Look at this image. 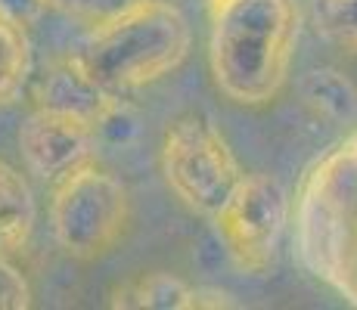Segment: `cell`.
I'll return each mask as SVG.
<instances>
[{
  "label": "cell",
  "instance_id": "1",
  "mask_svg": "<svg viewBox=\"0 0 357 310\" xmlns=\"http://www.w3.org/2000/svg\"><path fill=\"white\" fill-rule=\"evenodd\" d=\"M208 68L236 106H267L289 81L301 31L298 0H205Z\"/></svg>",
  "mask_w": 357,
  "mask_h": 310
},
{
  "label": "cell",
  "instance_id": "2",
  "mask_svg": "<svg viewBox=\"0 0 357 310\" xmlns=\"http://www.w3.org/2000/svg\"><path fill=\"white\" fill-rule=\"evenodd\" d=\"M292 217L305 270L357 307V130L307 168Z\"/></svg>",
  "mask_w": 357,
  "mask_h": 310
},
{
  "label": "cell",
  "instance_id": "3",
  "mask_svg": "<svg viewBox=\"0 0 357 310\" xmlns=\"http://www.w3.org/2000/svg\"><path fill=\"white\" fill-rule=\"evenodd\" d=\"M193 31L171 0H128L97 19L78 56L112 93L140 91L174 75L187 62Z\"/></svg>",
  "mask_w": 357,
  "mask_h": 310
},
{
  "label": "cell",
  "instance_id": "4",
  "mask_svg": "<svg viewBox=\"0 0 357 310\" xmlns=\"http://www.w3.org/2000/svg\"><path fill=\"white\" fill-rule=\"evenodd\" d=\"M130 224L128 186L97 162L53 183L50 230L75 261H100L121 242Z\"/></svg>",
  "mask_w": 357,
  "mask_h": 310
},
{
  "label": "cell",
  "instance_id": "5",
  "mask_svg": "<svg viewBox=\"0 0 357 310\" xmlns=\"http://www.w3.org/2000/svg\"><path fill=\"white\" fill-rule=\"evenodd\" d=\"M162 177L174 199L199 217H215L245 174L227 137L208 115L187 112L168 124L159 149Z\"/></svg>",
  "mask_w": 357,
  "mask_h": 310
},
{
  "label": "cell",
  "instance_id": "6",
  "mask_svg": "<svg viewBox=\"0 0 357 310\" xmlns=\"http://www.w3.org/2000/svg\"><path fill=\"white\" fill-rule=\"evenodd\" d=\"M292 217V199L273 174H243L227 202L215 211L211 224L236 270L264 277L273 267Z\"/></svg>",
  "mask_w": 357,
  "mask_h": 310
},
{
  "label": "cell",
  "instance_id": "7",
  "mask_svg": "<svg viewBox=\"0 0 357 310\" xmlns=\"http://www.w3.org/2000/svg\"><path fill=\"white\" fill-rule=\"evenodd\" d=\"M19 153L29 174L53 186L72 171L97 162V127L72 115L34 109L19 127Z\"/></svg>",
  "mask_w": 357,
  "mask_h": 310
},
{
  "label": "cell",
  "instance_id": "8",
  "mask_svg": "<svg viewBox=\"0 0 357 310\" xmlns=\"http://www.w3.org/2000/svg\"><path fill=\"white\" fill-rule=\"evenodd\" d=\"M115 106H119V96L93 78L78 53L53 59L38 78V84H34V109L72 115V118H81L93 124V127Z\"/></svg>",
  "mask_w": 357,
  "mask_h": 310
},
{
  "label": "cell",
  "instance_id": "9",
  "mask_svg": "<svg viewBox=\"0 0 357 310\" xmlns=\"http://www.w3.org/2000/svg\"><path fill=\"white\" fill-rule=\"evenodd\" d=\"M38 226L34 189L19 168L0 158V258H16L31 245Z\"/></svg>",
  "mask_w": 357,
  "mask_h": 310
},
{
  "label": "cell",
  "instance_id": "10",
  "mask_svg": "<svg viewBox=\"0 0 357 310\" xmlns=\"http://www.w3.org/2000/svg\"><path fill=\"white\" fill-rule=\"evenodd\" d=\"M190 292L193 286L181 277L153 270L119 282L109 295V304L121 310H190Z\"/></svg>",
  "mask_w": 357,
  "mask_h": 310
},
{
  "label": "cell",
  "instance_id": "11",
  "mask_svg": "<svg viewBox=\"0 0 357 310\" xmlns=\"http://www.w3.org/2000/svg\"><path fill=\"white\" fill-rule=\"evenodd\" d=\"M298 96L314 115L333 124L357 118V87L339 68H311L298 78Z\"/></svg>",
  "mask_w": 357,
  "mask_h": 310
},
{
  "label": "cell",
  "instance_id": "12",
  "mask_svg": "<svg viewBox=\"0 0 357 310\" xmlns=\"http://www.w3.org/2000/svg\"><path fill=\"white\" fill-rule=\"evenodd\" d=\"M31 72V44L25 25L0 13V102H13L22 93Z\"/></svg>",
  "mask_w": 357,
  "mask_h": 310
},
{
  "label": "cell",
  "instance_id": "13",
  "mask_svg": "<svg viewBox=\"0 0 357 310\" xmlns=\"http://www.w3.org/2000/svg\"><path fill=\"white\" fill-rule=\"evenodd\" d=\"M311 16L320 38L345 53H357V0H314Z\"/></svg>",
  "mask_w": 357,
  "mask_h": 310
},
{
  "label": "cell",
  "instance_id": "14",
  "mask_svg": "<svg viewBox=\"0 0 357 310\" xmlns=\"http://www.w3.org/2000/svg\"><path fill=\"white\" fill-rule=\"evenodd\" d=\"M31 307V286L29 279L13 267L10 258H0V310H29Z\"/></svg>",
  "mask_w": 357,
  "mask_h": 310
},
{
  "label": "cell",
  "instance_id": "15",
  "mask_svg": "<svg viewBox=\"0 0 357 310\" xmlns=\"http://www.w3.org/2000/svg\"><path fill=\"white\" fill-rule=\"evenodd\" d=\"M47 3H50V10H59V13H66V16L93 25L97 19L115 13L119 6H125L128 0H47Z\"/></svg>",
  "mask_w": 357,
  "mask_h": 310
},
{
  "label": "cell",
  "instance_id": "16",
  "mask_svg": "<svg viewBox=\"0 0 357 310\" xmlns=\"http://www.w3.org/2000/svg\"><path fill=\"white\" fill-rule=\"evenodd\" d=\"M47 10H50L47 0H0V13H3L6 19H13V22L25 25V29H29L31 22H38Z\"/></svg>",
  "mask_w": 357,
  "mask_h": 310
},
{
  "label": "cell",
  "instance_id": "17",
  "mask_svg": "<svg viewBox=\"0 0 357 310\" xmlns=\"http://www.w3.org/2000/svg\"><path fill=\"white\" fill-rule=\"evenodd\" d=\"M221 310V307H236V301L221 288H193L190 292V310Z\"/></svg>",
  "mask_w": 357,
  "mask_h": 310
}]
</instances>
